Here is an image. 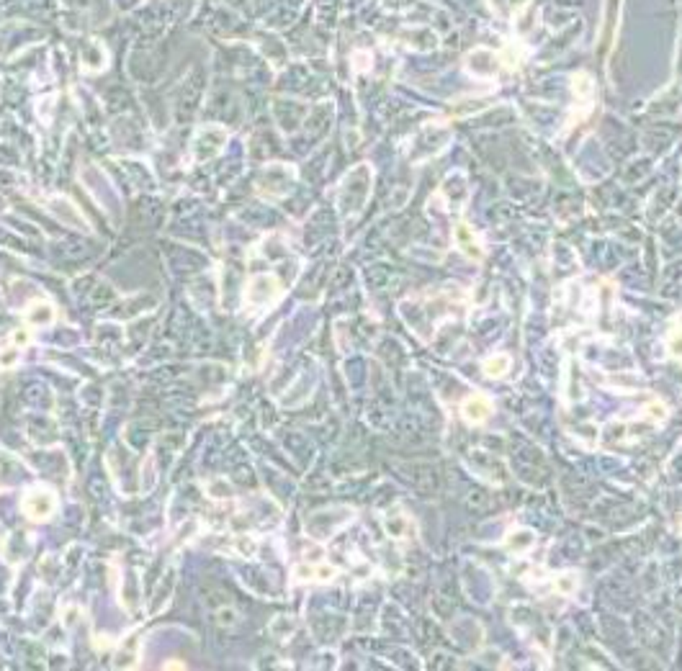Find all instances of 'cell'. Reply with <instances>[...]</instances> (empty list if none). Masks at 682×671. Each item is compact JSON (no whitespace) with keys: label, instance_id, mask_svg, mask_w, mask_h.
<instances>
[{"label":"cell","instance_id":"obj_6","mask_svg":"<svg viewBox=\"0 0 682 671\" xmlns=\"http://www.w3.org/2000/svg\"><path fill=\"white\" fill-rule=\"evenodd\" d=\"M510 368H512V358H510V355L499 353V355H492V358H487V361H484V366H482V370L490 375V378H502V375L510 373Z\"/></svg>","mask_w":682,"mask_h":671},{"label":"cell","instance_id":"obj_1","mask_svg":"<svg viewBox=\"0 0 682 671\" xmlns=\"http://www.w3.org/2000/svg\"><path fill=\"white\" fill-rule=\"evenodd\" d=\"M21 512L34 523H44L57 512V496L50 489H31L21 502Z\"/></svg>","mask_w":682,"mask_h":671},{"label":"cell","instance_id":"obj_4","mask_svg":"<svg viewBox=\"0 0 682 671\" xmlns=\"http://www.w3.org/2000/svg\"><path fill=\"white\" fill-rule=\"evenodd\" d=\"M453 237H456L458 250H461L466 257H471V260H479V257H482V242H479V234H476L469 224L458 221V224H456Z\"/></svg>","mask_w":682,"mask_h":671},{"label":"cell","instance_id":"obj_7","mask_svg":"<svg viewBox=\"0 0 682 671\" xmlns=\"http://www.w3.org/2000/svg\"><path fill=\"white\" fill-rule=\"evenodd\" d=\"M26 319H29L31 325H52L54 322V306L47 304V301H34V304L26 309Z\"/></svg>","mask_w":682,"mask_h":671},{"label":"cell","instance_id":"obj_5","mask_svg":"<svg viewBox=\"0 0 682 671\" xmlns=\"http://www.w3.org/2000/svg\"><path fill=\"white\" fill-rule=\"evenodd\" d=\"M487 3H490V8L495 11V16L512 21L518 13H523V8H526L531 0H487Z\"/></svg>","mask_w":682,"mask_h":671},{"label":"cell","instance_id":"obj_9","mask_svg":"<svg viewBox=\"0 0 682 671\" xmlns=\"http://www.w3.org/2000/svg\"><path fill=\"white\" fill-rule=\"evenodd\" d=\"M13 366H18V350H16V347L0 350V368H13Z\"/></svg>","mask_w":682,"mask_h":671},{"label":"cell","instance_id":"obj_8","mask_svg":"<svg viewBox=\"0 0 682 671\" xmlns=\"http://www.w3.org/2000/svg\"><path fill=\"white\" fill-rule=\"evenodd\" d=\"M664 345H667L669 358H675V361L682 363V317L677 319L675 325H672V329L667 332V339H664Z\"/></svg>","mask_w":682,"mask_h":671},{"label":"cell","instance_id":"obj_2","mask_svg":"<svg viewBox=\"0 0 682 671\" xmlns=\"http://www.w3.org/2000/svg\"><path fill=\"white\" fill-rule=\"evenodd\" d=\"M281 298V283L273 276H258L250 281L248 293H245V304L248 306H270L273 301Z\"/></svg>","mask_w":682,"mask_h":671},{"label":"cell","instance_id":"obj_3","mask_svg":"<svg viewBox=\"0 0 682 671\" xmlns=\"http://www.w3.org/2000/svg\"><path fill=\"white\" fill-rule=\"evenodd\" d=\"M495 404L487 394H471L461 407V417L466 419L469 424H482L484 419L490 417Z\"/></svg>","mask_w":682,"mask_h":671},{"label":"cell","instance_id":"obj_10","mask_svg":"<svg viewBox=\"0 0 682 671\" xmlns=\"http://www.w3.org/2000/svg\"><path fill=\"white\" fill-rule=\"evenodd\" d=\"M13 342H16V345H26V342H29V334H26V332H21V334L16 332V334H13Z\"/></svg>","mask_w":682,"mask_h":671}]
</instances>
